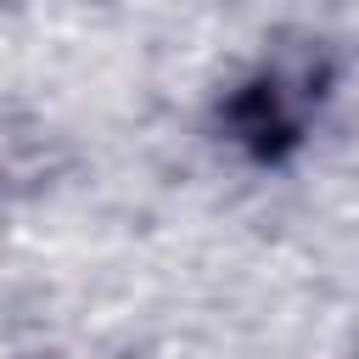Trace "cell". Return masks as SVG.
Returning <instances> with one entry per match:
<instances>
[{
    "label": "cell",
    "mask_w": 359,
    "mask_h": 359,
    "mask_svg": "<svg viewBox=\"0 0 359 359\" xmlns=\"http://www.w3.org/2000/svg\"><path fill=\"white\" fill-rule=\"evenodd\" d=\"M320 95H325V56L320 50H286L224 101V123L247 151L275 157L303 135Z\"/></svg>",
    "instance_id": "obj_1"
}]
</instances>
